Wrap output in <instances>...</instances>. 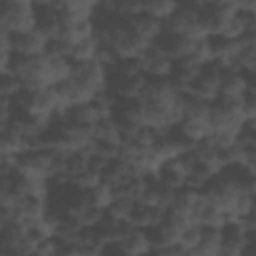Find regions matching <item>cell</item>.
Wrapping results in <instances>:
<instances>
[{
  "mask_svg": "<svg viewBox=\"0 0 256 256\" xmlns=\"http://www.w3.org/2000/svg\"><path fill=\"white\" fill-rule=\"evenodd\" d=\"M68 182L74 184V186H78V188L88 190V188H92V186H96V184L100 182V174L94 172V170H90V168L86 166L84 170H80V172H76L74 176H70Z\"/></svg>",
  "mask_w": 256,
  "mask_h": 256,
  "instance_id": "28",
  "label": "cell"
},
{
  "mask_svg": "<svg viewBox=\"0 0 256 256\" xmlns=\"http://www.w3.org/2000/svg\"><path fill=\"white\" fill-rule=\"evenodd\" d=\"M218 252H220V228L202 226L200 238H198V242L190 254L192 256H218Z\"/></svg>",
  "mask_w": 256,
  "mask_h": 256,
  "instance_id": "15",
  "label": "cell"
},
{
  "mask_svg": "<svg viewBox=\"0 0 256 256\" xmlns=\"http://www.w3.org/2000/svg\"><path fill=\"white\" fill-rule=\"evenodd\" d=\"M8 58H10V50L8 48H0V72L8 70Z\"/></svg>",
  "mask_w": 256,
  "mask_h": 256,
  "instance_id": "33",
  "label": "cell"
},
{
  "mask_svg": "<svg viewBox=\"0 0 256 256\" xmlns=\"http://www.w3.org/2000/svg\"><path fill=\"white\" fill-rule=\"evenodd\" d=\"M138 60H140V66H142V74L148 76V78H166L172 72V62L174 60L170 56H166L152 42L142 50Z\"/></svg>",
  "mask_w": 256,
  "mask_h": 256,
  "instance_id": "5",
  "label": "cell"
},
{
  "mask_svg": "<svg viewBox=\"0 0 256 256\" xmlns=\"http://www.w3.org/2000/svg\"><path fill=\"white\" fill-rule=\"evenodd\" d=\"M254 74H246L242 70H236V68H224L222 66V74H220V86H218V96L222 98H232V100H238L244 90L254 84L252 82Z\"/></svg>",
  "mask_w": 256,
  "mask_h": 256,
  "instance_id": "6",
  "label": "cell"
},
{
  "mask_svg": "<svg viewBox=\"0 0 256 256\" xmlns=\"http://www.w3.org/2000/svg\"><path fill=\"white\" fill-rule=\"evenodd\" d=\"M202 68V64L198 60H194L190 54L188 56H182L178 60L172 62V72H170V80L180 88V90H186L192 80L196 78L198 70Z\"/></svg>",
  "mask_w": 256,
  "mask_h": 256,
  "instance_id": "11",
  "label": "cell"
},
{
  "mask_svg": "<svg viewBox=\"0 0 256 256\" xmlns=\"http://www.w3.org/2000/svg\"><path fill=\"white\" fill-rule=\"evenodd\" d=\"M48 60V76L52 86L66 80L72 74V60L70 58H46Z\"/></svg>",
  "mask_w": 256,
  "mask_h": 256,
  "instance_id": "22",
  "label": "cell"
},
{
  "mask_svg": "<svg viewBox=\"0 0 256 256\" xmlns=\"http://www.w3.org/2000/svg\"><path fill=\"white\" fill-rule=\"evenodd\" d=\"M220 74H222V66L218 62H206L202 64V68L198 70L196 78L192 80V84L184 90L190 92L198 98H204L208 102H212L218 96V86H220Z\"/></svg>",
  "mask_w": 256,
  "mask_h": 256,
  "instance_id": "3",
  "label": "cell"
},
{
  "mask_svg": "<svg viewBox=\"0 0 256 256\" xmlns=\"http://www.w3.org/2000/svg\"><path fill=\"white\" fill-rule=\"evenodd\" d=\"M34 30L44 38L60 36L62 16L56 6H34Z\"/></svg>",
  "mask_w": 256,
  "mask_h": 256,
  "instance_id": "7",
  "label": "cell"
},
{
  "mask_svg": "<svg viewBox=\"0 0 256 256\" xmlns=\"http://www.w3.org/2000/svg\"><path fill=\"white\" fill-rule=\"evenodd\" d=\"M96 56V38H86L82 42L72 44L70 48V60L72 62H90Z\"/></svg>",
  "mask_w": 256,
  "mask_h": 256,
  "instance_id": "24",
  "label": "cell"
},
{
  "mask_svg": "<svg viewBox=\"0 0 256 256\" xmlns=\"http://www.w3.org/2000/svg\"><path fill=\"white\" fill-rule=\"evenodd\" d=\"M134 172H136L134 166L130 162H126L124 158L118 156V158H112L104 166V170L100 172V182L108 184L110 188H116V186H122Z\"/></svg>",
  "mask_w": 256,
  "mask_h": 256,
  "instance_id": "12",
  "label": "cell"
},
{
  "mask_svg": "<svg viewBox=\"0 0 256 256\" xmlns=\"http://www.w3.org/2000/svg\"><path fill=\"white\" fill-rule=\"evenodd\" d=\"M238 104H240L244 118H256V88H254V84H250L244 90V94L238 98Z\"/></svg>",
  "mask_w": 256,
  "mask_h": 256,
  "instance_id": "29",
  "label": "cell"
},
{
  "mask_svg": "<svg viewBox=\"0 0 256 256\" xmlns=\"http://www.w3.org/2000/svg\"><path fill=\"white\" fill-rule=\"evenodd\" d=\"M0 26L8 32H24L34 28V4L0 0Z\"/></svg>",
  "mask_w": 256,
  "mask_h": 256,
  "instance_id": "2",
  "label": "cell"
},
{
  "mask_svg": "<svg viewBox=\"0 0 256 256\" xmlns=\"http://www.w3.org/2000/svg\"><path fill=\"white\" fill-rule=\"evenodd\" d=\"M178 6V0H142V12L158 18V20H166L174 8Z\"/></svg>",
  "mask_w": 256,
  "mask_h": 256,
  "instance_id": "20",
  "label": "cell"
},
{
  "mask_svg": "<svg viewBox=\"0 0 256 256\" xmlns=\"http://www.w3.org/2000/svg\"><path fill=\"white\" fill-rule=\"evenodd\" d=\"M88 150H94V152L102 154L104 158L112 160V158H118V156H120L122 144H120V140H116V138H92Z\"/></svg>",
  "mask_w": 256,
  "mask_h": 256,
  "instance_id": "23",
  "label": "cell"
},
{
  "mask_svg": "<svg viewBox=\"0 0 256 256\" xmlns=\"http://www.w3.org/2000/svg\"><path fill=\"white\" fill-rule=\"evenodd\" d=\"M146 76L144 74H120L108 70L106 76V90L116 98V100H130L138 98L140 90L144 86Z\"/></svg>",
  "mask_w": 256,
  "mask_h": 256,
  "instance_id": "4",
  "label": "cell"
},
{
  "mask_svg": "<svg viewBox=\"0 0 256 256\" xmlns=\"http://www.w3.org/2000/svg\"><path fill=\"white\" fill-rule=\"evenodd\" d=\"M24 150L22 146V134L12 128L10 124L0 130V154L2 156H16Z\"/></svg>",
  "mask_w": 256,
  "mask_h": 256,
  "instance_id": "19",
  "label": "cell"
},
{
  "mask_svg": "<svg viewBox=\"0 0 256 256\" xmlns=\"http://www.w3.org/2000/svg\"><path fill=\"white\" fill-rule=\"evenodd\" d=\"M8 122H10V102L0 100V130L8 126Z\"/></svg>",
  "mask_w": 256,
  "mask_h": 256,
  "instance_id": "31",
  "label": "cell"
},
{
  "mask_svg": "<svg viewBox=\"0 0 256 256\" xmlns=\"http://www.w3.org/2000/svg\"><path fill=\"white\" fill-rule=\"evenodd\" d=\"M20 88H22V82H20L18 76H14V74L8 72V70L0 72V100H8V102H10V98H12Z\"/></svg>",
  "mask_w": 256,
  "mask_h": 256,
  "instance_id": "26",
  "label": "cell"
},
{
  "mask_svg": "<svg viewBox=\"0 0 256 256\" xmlns=\"http://www.w3.org/2000/svg\"><path fill=\"white\" fill-rule=\"evenodd\" d=\"M234 6L244 12H256V0H234Z\"/></svg>",
  "mask_w": 256,
  "mask_h": 256,
  "instance_id": "32",
  "label": "cell"
},
{
  "mask_svg": "<svg viewBox=\"0 0 256 256\" xmlns=\"http://www.w3.org/2000/svg\"><path fill=\"white\" fill-rule=\"evenodd\" d=\"M164 30L188 36L192 40L208 36V32L200 24V8H196L184 0H178V6L174 8V12L164 20Z\"/></svg>",
  "mask_w": 256,
  "mask_h": 256,
  "instance_id": "1",
  "label": "cell"
},
{
  "mask_svg": "<svg viewBox=\"0 0 256 256\" xmlns=\"http://www.w3.org/2000/svg\"><path fill=\"white\" fill-rule=\"evenodd\" d=\"M122 248L124 256H140V254H150V242L148 234L142 228H130V232L118 242Z\"/></svg>",
  "mask_w": 256,
  "mask_h": 256,
  "instance_id": "16",
  "label": "cell"
},
{
  "mask_svg": "<svg viewBox=\"0 0 256 256\" xmlns=\"http://www.w3.org/2000/svg\"><path fill=\"white\" fill-rule=\"evenodd\" d=\"M134 198H128V196H112V200L108 202V206L104 208V212L116 220H128L130 212H132V206H134Z\"/></svg>",
  "mask_w": 256,
  "mask_h": 256,
  "instance_id": "21",
  "label": "cell"
},
{
  "mask_svg": "<svg viewBox=\"0 0 256 256\" xmlns=\"http://www.w3.org/2000/svg\"><path fill=\"white\" fill-rule=\"evenodd\" d=\"M100 118H102V114L96 110V106L92 104V100L70 104L64 110V120H68L72 124H78V126H90L92 128Z\"/></svg>",
  "mask_w": 256,
  "mask_h": 256,
  "instance_id": "13",
  "label": "cell"
},
{
  "mask_svg": "<svg viewBox=\"0 0 256 256\" xmlns=\"http://www.w3.org/2000/svg\"><path fill=\"white\" fill-rule=\"evenodd\" d=\"M70 48L72 44L66 42L62 36H54V38H46L42 54L46 58H70Z\"/></svg>",
  "mask_w": 256,
  "mask_h": 256,
  "instance_id": "25",
  "label": "cell"
},
{
  "mask_svg": "<svg viewBox=\"0 0 256 256\" xmlns=\"http://www.w3.org/2000/svg\"><path fill=\"white\" fill-rule=\"evenodd\" d=\"M88 198H90V204L92 206H98V208H106L108 202L112 200V188L104 182H98L96 186L88 188Z\"/></svg>",
  "mask_w": 256,
  "mask_h": 256,
  "instance_id": "27",
  "label": "cell"
},
{
  "mask_svg": "<svg viewBox=\"0 0 256 256\" xmlns=\"http://www.w3.org/2000/svg\"><path fill=\"white\" fill-rule=\"evenodd\" d=\"M192 38L188 36H182V34H174V32H168V30H162L160 36L152 42L156 44L166 56H170L172 60H178L182 56H188L190 54V48H192Z\"/></svg>",
  "mask_w": 256,
  "mask_h": 256,
  "instance_id": "9",
  "label": "cell"
},
{
  "mask_svg": "<svg viewBox=\"0 0 256 256\" xmlns=\"http://www.w3.org/2000/svg\"><path fill=\"white\" fill-rule=\"evenodd\" d=\"M92 34H94L92 18L62 24V30H60V36H62L66 42H70V44L82 42V40H86V38H92Z\"/></svg>",
  "mask_w": 256,
  "mask_h": 256,
  "instance_id": "17",
  "label": "cell"
},
{
  "mask_svg": "<svg viewBox=\"0 0 256 256\" xmlns=\"http://www.w3.org/2000/svg\"><path fill=\"white\" fill-rule=\"evenodd\" d=\"M102 216H104V208H98V206H88L78 218H80V222H82V226H86V228H94L100 220H102Z\"/></svg>",
  "mask_w": 256,
  "mask_h": 256,
  "instance_id": "30",
  "label": "cell"
},
{
  "mask_svg": "<svg viewBox=\"0 0 256 256\" xmlns=\"http://www.w3.org/2000/svg\"><path fill=\"white\" fill-rule=\"evenodd\" d=\"M126 22L146 42H154L160 36V32L164 30V22L154 18V16H150V14H146V12H136V14L128 16Z\"/></svg>",
  "mask_w": 256,
  "mask_h": 256,
  "instance_id": "10",
  "label": "cell"
},
{
  "mask_svg": "<svg viewBox=\"0 0 256 256\" xmlns=\"http://www.w3.org/2000/svg\"><path fill=\"white\" fill-rule=\"evenodd\" d=\"M176 126L192 140V142H202L210 132V120L204 118H182L180 122H176Z\"/></svg>",
  "mask_w": 256,
  "mask_h": 256,
  "instance_id": "18",
  "label": "cell"
},
{
  "mask_svg": "<svg viewBox=\"0 0 256 256\" xmlns=\"http://www.w3.org/2000/svg\"><path fill=\"white\" fill-rule=\"evenodd\" d=\"M14 2H24V4H34V0H14Z\"/></svg>",
  "mask_w": 256,
  "mask_h": 256,
  "instance_id": "34",
  "label": "cell"
},
{
  "mask_svg": "<svg viewBox=\"0 0 256 256\" xmlns=\"http://www.w3.org/2000/svg\"><path fill=\"white\" fill-rule=\"evenodd\" d=\"M164 210L162 208H156V206H148V204H142V202H134L132 206V212L128 216V222L134 226V228H152L160 222Z\"/></svg>",
  "mask_w": 256,
  "mask_h": 256,
  "instance_id": "14",
  "label": "cell"
},
{
  "mask_svg": "<svg viewBox=\"0 0 256 256\" xmlns=\"http://www.w3.org/2000/svg\"><path fill=\"white\" fill-rule=\"evenodd\" d=\"M44 42L46 38L40 36L34 28L32 30H24V32H10L8 34V46L12 52H20V54H42L44 50Z\"/></svg>",
  "mask_w": 256,
  "mask_h": 256,
  "instance_id": "8",
  "label": "cell"
}]
</instances>
